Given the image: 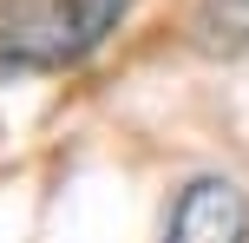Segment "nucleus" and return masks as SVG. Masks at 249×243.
Listing matches in <instances>:
<instances>
[{
	"mask_svg": "<svg viewBox=\"0 0 249 243\" xmlns=\"http://www.w3.org/2000/svg\"><path fill=\"white\" fill-rule=\"evenodd\" d=\"M190 39L203 53H243L249 46V0H197Z\"/></svg>",
	"mask_w": 249,
	"mask_h": 243,
	"instance_id": "nucleus-3",
	"label": "nucleus"
},
{
	"mask_svg": "<svg viewBox=\"0 0 249 243\" xmlns=\"http://www.w3.org/2000/svg\"><path fill=\"white\" fill-rule=\"evenodd\" d=\"M164 243H249V197L230 178H190L164 217Z\"/></svg>",
	"mask_w": 249,
	"mask_h": 243,
	"instance_id": "nucleus-2",
	"label": "nucleus"
},
{
	"mask_svg": "<svg viewBox=\"0 0 249 243\" xmlns=\"http://www.w3.org/2000/svg\"><path fill=\"white\" fill-rule=\"evenodd\" d=\"M131 0H13L0 13V73H59L86 59Z\"/></svg>",
	"mask_w": 249,
	"mask_h": 243,
	"instance_id": "nucleus-1",
	"label": "nucleus"
}]
</instances>
